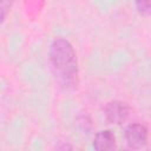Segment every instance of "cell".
<instances>
[{"mask_svg":"<svg viewBox=\"0 0 151 151\" xmlns=\"http://www.w3.org/2000/svg\"><path fill=\"white\" fill-rule=\"evenodd\" d=\"M14 0H1V22L5 21L6 15L11 11V7L13 5Z\"/></svg>","mask_w":151,"mask_h":151,"instance_id":"6","label":"cell"},{"mask_svg":"<svg viewBox=\"0 0 151 151\" xmlns=\"http://www.w3.org/2000/svg\"><path fill=\"white\" fill-rule=\"evenodd\" d=\"M134 5L139 14L144 17L151 15V0H134Z\"/></svg>","mask_w":151,"mask_h":151,"instance_id":"5","label":"cell"},{"mask_svg":"<svg viewBox=\"0 0 151 151\" xmlns=\"http://www.w3.org/2000/svg\"><path fill=\"white\" fill-rule=\"evenodd\" d=\"M147 136L149 132L146 126L139 123H132L127 125L124 132V137L127 146L133 150L144 147L147 143Z\"/></svg>","mask_w":151,"mask_h":151,"instance_id":"3","label":"cell"},{"mask_svg":"<svg viewBox=\"0 0 151 151\" xmlns=\"http://www.w3.org/2000/svg\"><path fill=\"white\" fill-rule=\"evenodd\" d=\"M55 149H57V150H67V149L71 150L72 146H71V145H67V144H63V145H57Z\"/></svg>","mask_w":151,"mask_h":151,"instance_id":"7","label":"cell"},{"mask_svg":"<svg viewBox=\"0 0 151 151\" xmlns=\"http://www.w3.org/2000/svg\"><path fill=\"white\" fill-rule=\"evenodd\" d=\"M93 147L98 151H107L116 147V136L110 130H103L96 133Z\"/></svg>","mask_w":151,"mask_h":151,"instance_id":"4","label":"cell"},{"mask_svg":"<svg viewBox=\"0 0 151 151\" xmlns=\"http://www.w3.org/2000/svg\"><path fill=\"white\" fill-rule=\"evenodd\" d=\"M103 111L106 122L116 125L123 124L124 122H126V119L130 116V106L127 105V103L118 99L107 101Z\"/></svg>","mask_w":151,"mask_h":151,"instance_id":"2","label":"cell"},{"mask_svg":"<svg viewBox=\"0 0 151 151\" xmlns=\"http://www.w3.org/2000/svg\"><path fill=\"white\" fill-rule=\"evenodd\" d=\"M48 57L59 84L66 88H76L79 84V70L72 44L64 38L54 39L50 46Z\"/></svg>","mask_w":151,"mask_h":151,"instance_id":"1","label":"cell"}]
</instances>
